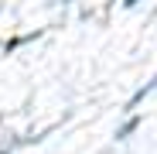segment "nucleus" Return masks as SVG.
<instances>
[{"instance_id": "f257e3e1", "label": "nucleus", "mask_w": 157, "mask_h": 154, "mask_svg": "<svg viewBox=\"0 0 157 154\" xmlns=\"http://www.w3.org/2000/svg\"><path fill=\"white\" fill-rule=\"evenodd\" d=\"M140 123H144V116H140V113H133V116H130V120H126V123L120 127V130H116V140H126V137L133 134V130H137Z\"/></svg>"}, {"instance_id": "f03ea898", "label": "nucleus", "mask_w": 157, "mask_h": 154, "mask_svg": "<svg viewBox=\"0 0 157 154\" xmlns=\"http://www.w3.org/2000/svg\"><path fill=\"white\" fill-rule=\"evenodd\" d=\"M150 93H154V79H150V82H147L144 89H137L133 96H130V103H126V110H137V106H140V103H144V99H147Z\"/></svg>"}, {"instance_id": "7ed1b4c3", "label": "nucleus", "mask_w": 157, "mask_h": 154, "mask_svg": "<svg viewBox=\"0 0 157 154\" xmlns=\"http://www.w3.org/2000/svg\"><path fill=\"white\" fill-rule=\"evenodd\" d=\"M34 38H41V31H31V34H21V38H14V41H7V55L14 48H21V45H28V41H34Z\"/></svg>"}, {"instance_id": "20e7f679", "label": "nucleus", "mask_w": 157, "mask_h": 154, "mask_svg": "<svg viewBox=\"0 0 157 154\" xmlns=\"http://www.w3.org/2000/svg\"><path fill=\"white\" fill-rule=\"evenodd\" d=\"M123 4H126V7H137V4H140V0H123Z\"/></svg>"}, {"instance_id": "39448f33", "label": "nucleus", "mask_w": 157, "mask_h": 154, "mask_svg": "<svg viewBox=\"0 0 157 154\" xmlns=\"http://www.w3.org/2000/svg\"><path fill=\"white\" fill-rule=\"evenodd\" d=\"M65 4H72V0H65Z\"/></svg>"}]
</instances>
